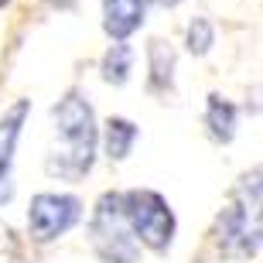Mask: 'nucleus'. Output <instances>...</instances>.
Wrapping results in <instances>:
<instances>
[{
  "label": "nucleus",
  "mask_w": 263,
  "mask_h": 263,
  "mask_svg": "<svg viewBox=\"0 0 263 263\" xmlns=\"http://www.w3.org/2000/svg\"><path fill=\"white\" fill-rule=\"evenodd\" d=\"M89 246L99 256V263H137L140 243L134 239V233L127 226L120 192L99 195L92 219H89Z\"/></svg>",
  "instance_id": "obj_3"
},
{
  "label": "nucleus",
  "mask_w": 263,
  "mask_h": 263,
  "mask_svg": "<svg viewBox=\"0 0 263 263\" xmlns=\"http://www.w3.org/2000/svg\"><path fill=\"white\" fill-rule=\"evenodd\" d=\"M147 68H151V92H171L175 89V48L167 41L147 45Z\"/></svg>",
  "instance_id": "obj_8"
},
{
  "label": "nucleus",
  "mask_w": 263,
  "mask_h": 263,
  "mask_svg": "<svg viewBox=\"0 0 263 263\" xmlns=\"http://www.w3.org/2000/svg\"><path fill=\"white\" fill-rule=\"evenodd\" d=\"M219 250L229 260H256L260 253V167L239 178L215 226Z\"/></svg>",
  "instance_id": "obj_2"
},
{
  "label": "nucleus",
  "mask_w": 263,
  "mask_h": 263,
  "mask_svg": "<svg viewBox=\"0 0 263 263\" xmlns=\"http://www.w3.org/2000/svg\"><path fill=\"white\" fill-rule=\"evenodd\" d=\"M137 137H140L137 123H130L123 117H109L106 127H103V151H106L109 161H127L134 144H137Z\"/></svg>",
  "instance_id": "obj_9"
},
{
  "label": "nucleus",
  "mask_w": 263,
  "mask_h": 263,
  "mask_svg": "<svg viewBox=\"0 0 263 263\" xmlns=\"http://www.w3.org/2000/svg\"><path fill=\"white\" fill-rule=\"evenodd\" d=\"M161 4H164V7H175V4H181V0H161Z\"/></svg>",
  "instance_id": "obj_14"
},
{
  "label": "nucleus",
  "mask_w": 263,
  "mask_h": 263,
  "mask_svg": "<svg viewBox=\"0 0 263 263\" xmlns=\"http://www.w3.org/2000/svg\"><path fill=\"white\" fill-rule=\"evenodd\" d=\"M205 127L215 144H229L236 137V106L222 96H209L205 103Z\"/></svg>",
  "instance_id": "obj_10"
},
{
  "label": "nucleus",
  "mask_w": 263,
  "mask_h": 263,
  "mask_svg": "<svg viewBox=\"0 0 263 263\" xmlns=\"http://www.w3.org/2000/svg\"><path fill=\"white\" fill-rule=\"evenodd\" d=\"M134 59L137 55L127 41H113L109 51L103 55V62H99V72H103V79H106L109 86H127L130 72H134Z\"/></svg>",
  "instance_id": "obj_11"
},
{
  "label": "nucleus",
  "mask_w": 263,
  "mask_h": 263,
  "mask_svg": "<svg viewBox=\"0 0 263 263\" xmlns=\"http://www.w3.org/2000/svg\"><path fill=\"white\" fill-rule=\"evenodd\" d=\"M7 4H10V0H0V7H7Z\"/></svg>",
  "instance_id": "obj_15"
},
{
  "label": "nucleus",
  "mask_w": 263,
  "mask_h": 263,
  "mask_svg": "<svg viewBox=\"0 0 263 263\" xmlns=\"http://www.w3.org/2000/svg\"><path fill=\"white\" fill-rule=\"evenodd\" d=\"M0 263H7V260H0Z\"/></svg>",
  "instance_id": "obj_16"
},
{
  "label": "nucleus",
  "mask_w": 263,
  "mask_h": 263,
  "mask_svg": "<svg viewBox=\"0 0 263 263\" xmlns=\"http://www.w3.org/2000/svg\"><path fill=\"white\" fill-rule=\"evenodd\" d=\"M154 0H103V31L113 41H127L147 17Z\"/></svg>",
  "instance_id": "obj_6"
},
{
  "label": "nucleus",
  "mask_w": 263,
  "mask_h": 263,
  "mask_svg": "<svg viewBox=\"0 0 263 263\" xmlns=\"http://www.w3.org/2000/svg\"><path fill=\"white\" fill-rule=\"evenodd\" d=\"M215 45V28H212V21L209 17H195L192 24H188V51L192 55H209Z\"/></svg>",
  "instance_id": "obj_12"
},
{
  "label": "nucleus",
  "mask_w": 263,
  "mask_h": 263,
  "mask_svg": "<svg viewBox=\"0 0 263 263\" xmlns=\"http://www.w3.org/2000/svg\"><path fill=\"white\" fill-rule=\"evenodd\" d=\"M82 219V202L76 195H59V192H38L28 205V233L34 243H51L76 229Z\"/></svg>",
  "instance_id": "obj_5"
},
{
  "label": "nucleus",
  "mask_w": 263,
  "mask_h": 263,
  "mask_svg": "<svg viewBox=\"0 0 263 263\" xmlns=\"http://www.w3.org/2000/svg\"><path fill=\"white\" fill-rule=\"evenodd\" d=\"M28 113H31V99H17V103L7 106L4 117H0V181L10 178L14 151H17V137H21V130H24Z\"/></svg>",
  "instance_id": "obj_7"
},
{
  "label": "nucleus",
  "mask_w": 263,
  "mask_h": 263,
  "mask_svg": "<svg viewBox=\"0 0 263 263\" xmlns=\"http://www.w3.org/2000/svg\"><path fill=\"white\" fill-rule=\"evenodd\" d=\"M45 4H51V7H59V10H72L76 7V0H45Z\"/></svg>",
  "instance_id": "obj_13"
},
{
  "label": "nucleus",
  "mask_w": 263,
  "mask_h": 263,
  "mask_svg": "<svg viewBox=\"0 0 263 263\" xmlns=\"http://www.w3.org/2000/svg\"><path fill=\"white\" fill-rule=\"evenodd\" d=\"M120 202L137 243L154 253H164L175 239V212L164 202V195H157L154 188H130L120 192Z\"/></svg>",
  "instance_id": "obj_4"
},
{
  "label": "nucleus",
  "mask_w": 263,
  "mask_h": 263,
  "mask_svg": "<svg viewBox=\"0 0 263 263\" xmlns=\"http://www.w3.org/2000/svg\"><path fill=\"white\" fill-rule=\"evenodd\" d=\"M55 120V140L59 144L48 151L45 157V171L59 181H82L92 171L96 161V144H99V127H96V113L92 103L79 92H68L55 103L51 109Z\"/></svg>",
  "instance_id": "obj_1"
}]
</instances>
